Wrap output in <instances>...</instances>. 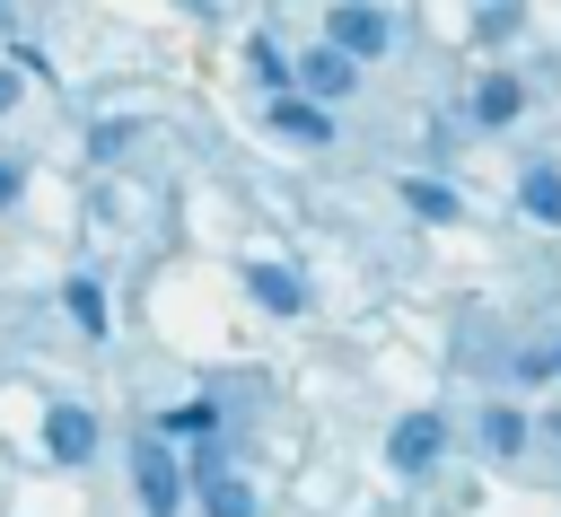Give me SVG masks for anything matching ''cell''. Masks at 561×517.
<instances>
[{
    "label": "cell",
    "instance_id": "6da1fadb",
    "mask_svg": "<svg viewBox=\"0 0 561 517\" xmlns=\"http://www.w3.org/2000/svg\"><path fill=\"white\" fill-rule=\"evenodd\" d=\"M386 35H394V26H386V9H359V0H342V9L324 18V53H342L351 70H359V61H377V53H386Z\"/></svg>",
    "mask_w": 561,
    "mask_h": 517
},
{
    "label": "cell",
    "instance_id": "7a4b0ae2",
    "mask_svg": "<svg viewBox=\"0 0 561 517\" xmlns=\"http://www.w3.org/2000/svg\"><path fill=\"white\" fill-rule=\"evenodd\" d=\"M386 456H394V473H430V464L447 456V421H438V412H403V421L386 429Z\"/></svg>",
    "mask_w": 561,
    "mask_h": 517
},
{
    "label": "cell",
    "instance_id": "3957f363",
    "mask_svg": "<svg viewBox=\"0 0 561 517\" xmlns=\"http://www.w3.org/2000/svg\"><path fill=\"white\" fill-rule=\"evenodd\" d=\"M131 491H140V508H149V517H175L184 473H175V456H167L158 438H140V456H131Z\"/></svg>",
    "mask_w": 561,
    "mask_h": 517
},
{
    "label": "cell",
    "instance_id": "277c9868",
    "mask_svg": "<svg viewBox=\"0 0 561 517\" xmlns=\"http://www.w3.org/2000/svg\"><path fill=\"white\" fill-rule=\"evenodd\" d=\"M44 456L53 464H88L96 456V412L88 403H53L44 412Z\"/></svg>",
    "mask_w": 561,
    "mask_h": 517
},
{
    "label": "cell",
    "instance_id": "5b68a950",
    "mask_svg": "<svg viewBox=\"0 0 561 517\" xmlns=\"http://www.w3.org/2000/svg\"><path fill=\"white\" fill-rule=\"evenodd\" d=\"M289 79L307 88V105H333V96H351V79H359V70H351L342 53H324V44H316V53H298V61H289Z\"/></svg>",
    "mask_w": 561,
    "mask_h": 517
},
{
    "label": "cell",
    "instance_id": "8992f818",
    "mask_svg": "<svg viewBox=\"0 0 561 517\" xmlns=\"http://www.w3.org/2000/svg\"><path fill=\"white\" fill-rule=\"evenodd\" d=\"M272 131L298 140V149H324V140H333V114L307 105V96H272Z\"/></svg>",
    "mask_w": 561,
    "mask_h": 517
},
{
    "label": "cell",
    "instance_id": "52a82bcc",
    "mask_svg": "<svg viewBox=\"0 0 561 517\" xmlns=\"http://www.w3.org/2000/svg\"><path fill=\"white\" fill-rule=\"evenodd\" d=\"M245 289H254L272 315H298V307H307V280H298L289 263H245Z\"/></svg>",
    "mask_w": 561,
    "mask_h": 517
},
{
    "label": "cell",
    "instance_id": "ba28073f",
    "mask_svg": "<svg viewBox=\"0 0 561 517\" xmlns=\"http://www.w3.org/2000/svg\"><path fill=\"white\" fill-rule=\"evenodd\" d=\"M193 482H202V517H254V491H245L237 473H219V464H202Z\"/></svg>",
    "mask_w": 561,
    "mask_h": 517
},
{
    "label": "cell",
    "instance_id": "9c48e42d",
    "mask_svg": "<svg viewBox=\"0 0 561 517\" xmlns=\"http://www.w3.org/2000/svg\"><path fill=\"white\" fill-rule=\"evenodd\" d=\"M517 105H526V88H517V79H508V70H491V79H482V88H473V123H491V131H500V123H508V114H517Z\"/></svg>",
    "mask_w": 561,
    "mask_h": 517
},
{
    "label": "cell",
    "instance_id": "30bf717a",
    "mask_svg": "<svg viewBox=\"0 0 561 517\" xmlns=\"http://www.w3.org/2000/svg\"><path fill=\"white\" fill-rule=\"evenodd\" d=\"M473 429H482V447H491V456H517V447H526V412H517V403H482V421H473Z\"/></svg>",
    "mask_w": 561,
    "mask_h": 517
},
{
    "label": "cell",
    "instance_id": "8fae6325",
    "mask_svg": "<svg viewBox=\"0 0 561 517\" xmlns=\"http://www.w3.org/2000/svg\"><path fill=\"white\" fill-rule=\"evenodd\" d=\"M403 210H412V219H438V228H447V219H456L465 202H456L447 184H430V175H403Z\"/></svg>",
    "mask_w": 561,
    "mask_h": 517
},
{
    "label": "cell",
    "instance_id": "7c38bea8",
    "mask_svg": "<svg viewBox=\"0 0 561 517\" xmlns=\"http://www.w3.org/2000/svg\"><path fill=\"white\" fill-rule=\"evenodd\" d=\"M517 202L543 219V228H561V166H526V184H517Z\"/></svg>",
    "mask_w": 561,
    "mask_h": 517
},
{
    "label": "cell",
    "instance_id": "4fadbf2b",
    "mask_svg": "<svg viewBox=\"0 0 561 517\" xmlns=\"http://www.w3.org/2000/svg\"><path fill=\"white\" fill-rule=\"evenodd\" d=\"M158 429H175V438H202V429H219V403H210V394H193V403L158 412Z\"/></svg>",
    "mask_w": 561,
    "mask_h": 517
},
{
    "label": "cell",
    "instance_id": "5bb4252c",
    "mask_svg": "<svg viewBox=\"0 0 561 517\" xmlns=\"http://www.w3.org/2000/svg\"><path fill=\"white\" fill-rule=\"evenodd\" d=\"M70 315H79L88 333H105V289H96V280H70Z\"/></svg>",
    "mask_w": 561,
    "mask_h": 517
},
{
    "label": "cell",
    "instance_id": "9a60e30c",
    "mask_svg": "<svg viewBox=\"0 0 561 517\" xmlns=\"http://www.w3.org/2000/svg\"><path fill=\"white\" fill-rule=\"evenodd\" d=\"M254 79H263V88H280V96H289V61H280V53H272V44H254Z\"/></svg>",
    "mask_w": 561,
    "mask_h": 517
},
{
    "label": "cell",
    "instance_id": "2e32d148",
    "mask_svg": "<svg viewBox=\"0 0 561 517\" xmlns=\"http://www.w3.org/2000/svg\"><path fill=\"white\" fill-rule=\"evenodd\" d=\"M473 26H482V35H508V26H517V0H482V18H473Z\"/></svg>",
    "mask_w": 561,
    "mask_h": 517
},
{
    "label": "cell",
    "instance_id": "e0dca14e",
    "mask_svg": "<svg viewBox=\"0 0 561 517\" xmlns=\"http://www.w3.org/2000/svg\"><path fill=\"white\" fill-rule=\"evenodd\" d=\"M18 184H26V175H18V166H9V158H0V210H9V202H18Z\"/></svg>",
    "mask_w": 561,
    "mask_h": 517
},
{
    "label": "cell",
    "instance_id": "ac0fdd59",
    "mask_svg": "<svg viewBox=\"0 0 561 517\" xmlns=\"http://www.w3.org/2000/svg\"><path fill=\"white\" fill-rule=\"evenodd\" d=\"M9 105H18V70H0V114H9Z\"/></svg>",
    "mask_w": 561,
    "mask_h": 517
},
{
    "label": "cell",
    "instance_id": "d6986e66",
    "mask_svg": "<svg viewBox=\"0 0 561 517\" xmlns=\"http://www.w3.org/2000/svg\"><path fill=\"white\" fill-rule=\"evenodd\" d=\"M543 359V377H561V333H552V351H535Z\"/></svg>",
    "mask_w": 561,
    "mask_h": 517
},
{
    "label": "cell",
    "instance_id": "ffe728a7",
    "mask_svg": "<svg viewBox=\"0 0 561 517\" xmlns=\"http://www.w3.org/2000/svg\"><path fill=\"white\" fill-rule=\"evenodd\" d=\"M543 429H552V447H561V412H543Z\"/></svg>",
    "mask_w": 561,
    "mask_h": 517
}]
</instances>
